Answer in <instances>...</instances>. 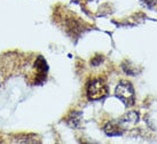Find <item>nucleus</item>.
Returning a JSON list of instances; mask_svg holds the SVG:
<instances>
[{
    "label": "nucleus",
    "instance_id": "f257e3e1",
    "mask_svg": "<svg viewBox=\"0 0 157 144\" xmlns=\"http://www.w3.org/2000/svg\"><path fill=\"white\" fill-rule=\"evenodd\" d=\"M108 95V86L101 78L92 79L87 86V97L91 101H99Z\"/></svg>",
    "mask_w": 157,
    "mask_h": 144
},
{
    "label": "nucleus",
    "instance_id": "20e7f679",
    "mask_svg": "<svg viewBox=\"0 0 157 144\" xmlns=\"http://www.w3.org/2000/svg\"><path fill=\"white\" fill-rule=\"evenodd\" d=\"M138 120H139V113L136 111H128L121 119L122 122H133V124L136 122Z\"/></svg>",
    "mask_w": 157,
    "mask_h": 144
},
{
    "label": "nucleus",
    "instance_id": "39448f33",
    "mask_svg": "<svg viewBox=\"0 0 157 144\" xmlns=\"http://www.w3.org/2000/svg\"><path fill=\"white\" fill-rule=\"evenodd\" d=\"M144 6H147L148 8H153L154 6L157 4V0H140Z\"/></svg>",
    "mask_w": 157,
    "mask_h": 144
},
{
    "label": "nucleus",
    "instance_id": "7ed1b4c3",
    "mask_svg": "<svg viewBox=\"0 0 157 144\" xmlns=\"http://www.w3.org/2000/svg\"><path fill=\"white\" fill-rule=\"evenodd\" d=\"M103 131L108 136H119L123 134V129L118 126L117 122H108Z\"/></svg>",
    "mask_w": 157,
    "mask_h": 144
},
{
    "label": "nucleus",
    "instance_id": "f03ea898",
    "mask_svg": "<svg viewBox=\"0 0 157 144\" xmlns=\"http://www.w3.org/2000/svg\"><path fill=\"white\" fill-rule=\"evenodd\" d=\"M115 95L117 96L126 106H132L134 104L135 93L131 83L122 81L121 83H118V86L116 87V90H115Z\"/></svg>",
    "mask_w": 157,
    "mask_h": 144
}]
</instances>
